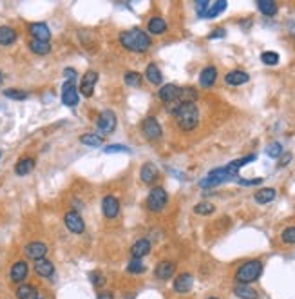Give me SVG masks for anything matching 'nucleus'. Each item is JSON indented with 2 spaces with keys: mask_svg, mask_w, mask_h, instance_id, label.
Returning a JSON list of instances; mask_svg holds the SVG:
<instances>
[{
  "mask_svg": "<svg viewBox=\"0 0 295 299\" xmlns=\"http://www.w3.org/2000/svg\"><path fill=\"white\" fill-rule=\"evenodd\" d=\"M123 82H125L129 87H140L141 85V74L136 73V71H129V73L123 76Z\"/></svg>",
  "mask_w": 295,
  "mask_h": 299,
  "instance_id": "obj_37",
  "label": "nucleus"
},
{
  "mask_svg": "<svg viewBox=\"0 0 295 299\" xmlns=\"http://www.w3.org/2000/svg\"><path fill=\"white\" fill-rule=\"evenodd\" d=\"M256 160H257V154H248V156H243V158H239V160H234V162H230L225 167H218V169H214V171L208 172V176L203 178V180L199 182V187L207 191V189H214V187L221 185V183L237 180L239 169L248 165V163H252V162H256Z\"/></svg>",
  "mask_w": 295,
  "mask_h": 299,
  "instance_id": "obj_1",
  "label": "nucleus"
},
{
  "mask_svg": "<svg viewBox=\"0 0 295 299\" xmlns=\"http://www.w3.org/2000/svg\"><path fill=\"white\" fill-rule=\"evenodd\" d=\"M174 274H176V263H174V261L163 260V261H160V263L156 265L154 276L160 281H169Z\"/></svg>",
  "mask_w": 295,
  "mask_h": 299,
  "instance_id": "obj_14",
  "label": "nucleus"
},
{
  "mask_svg": "<svg viewBox=\"0 0 295 299\" xmlns=\"http://www.w3.org/2000/svg\"><path fill=\"white\" fill-rule=\"evenodd\" d=\"M4 96L9 100H15V102H24V100L29 98V93L25 91H20V89H5Z\"/></svg>",
  "mask_w": 295,
  "mask_h": 299,
  "instance_id": "obj_35",
  "label": "nucleus"
},
{
  "mask_svg": "<svg viewBox=\"0 0 295 299\" xmlns=\"http://www.w3.org/2000/svg\"><path fill=\"white\" fill-rule=\"evenodd\" d=\"M103 151L107 152V154H112V152H131V149L127 147V145H107V147H103Z\"/></svg>",
  "mask_w": 295,
  "mask_h": 299,
  "instance_id": "obj_42",
  "label": "nucleus"
},
{
  "mask_svg": "<svg viewBox=\"0 0 295 299\" xmlns=\"http://www.w3.org/2000/svg\"><path fill=\"white\" fill-rule=\"evenodd\" d=\"M120 44L127 51H132V53H145V51H149L152 42H150V36L143 29L131 27V29L120 33Z\"/></svg>",
  "mask_w": 295,
  "mask_h": 299,
  "instance_id": "obj_2",
  "label": "nucleus"
},
{
  "mask_svg": "<svg viewBox=\"0 0 295 299\" xmlns=\"http://www.w3.org/2000/svg\"><path fill=\"white\" fill-rule=\"evenodd\" d=\"M281 240H283V243H286V245H294L295 243V225L286 227L285 231L281 232Z\"/></svg>",
  "mask_w": 295,
  "mask_h": 299,
  "instance_id": "obj_39",
  "label": "nucleus"
},
{
  "mask_svg": "<svg viewBox=\"0 0 295 299\" xmlns=\"http://www.w3.org/2000/svg\"><path fill=\"white\" fill-rule=\"evenodd\" d=\"M292 162V154L290 152H286L285 156H283V160L279 162V167H285V165H288V163Z\"/></svg>",
  "mask_w": 295,
  "mask_h": 299,
  "instance_id": "obj_47",
  "label": "nucleus"
},
{
  "mask_svg": "<svg viewBox=\"0 0 295 299\" xmlns=\"http://www.w3.org/2000/svg\"><path fill=\"white\" fill-rule=\"evenodd\" d=\"M127 272H129V274H134V276L143 274V272H145V265H143V261L132 258V260L129 261V265H127Z\"/></svg>",
  "mask_w": 295,
  "mask_h": 299,
  "instance_id": "obj_36",
  "label": "nucleus"
},
{
  "mask_svg": "<svg viewBox=\"0 0 295 299\" xmlns=\"http://www.w3.org/2000/svg\"><path fill=\"white\" fill-rule=\"evenodd\" d=\"M36 299H45V298H42V296H38V298H36Z\"/></svg>",
  "mask_w": 295,
  "mask_h": 299,
  "instance_id": "obj_50",
  "label": "nucleus"
},
{
  "mask_svg": "<svg viewBox=\"0 0 295 299\" xmlns=\"http://www.w3.org/2000/svg\"><path fill=\"white\" fill-rule=\"evenodd\" d=\"M172 114H174L179 129H183V131H192V129L198 127L199 109L196 103H179Z\"/></svg>",
  "mask_w": 295,
  "mask_h": 299,
  "instance_id": "obj_3",
  "label": "nucleus"
},
{
  "mask_svg": "<svg viewBox=\"0 0 295 299\" xmlns=\"http://www.w3.org/2000/svg\"><path fill=\"white\" fill-rule=\"evenodd\" d=\"M27 276H29V265L25 263L24 260L16 261L13 263L9 269V281L15 285H22L25 280H27Z\"/></svg>",
  "mask_w": 295,
  "mask_h": 299,
  "instance_id": "obj_10",
  "label": "nucleus"
},
{
  "mask_svg": "<svg viewBox=\"0 0 295 299\" xmlns=\"http://www.w3.org/2000/svg\"><path fill=\"white\" fill-rule=\"evenodd\" d=\"M89 280H91V283L96 287V289H102L103 285H105V276L102 274V272H91L89 274Z\"/></svg>",
  "mask_w": 295,
  "mask_h": 299,
  "instance_id": "obj_41",
  "label": "nucleus"
},
{
  "mask_svg": "<svg viewBox=\"0 0 295 299\" xmlns=\"http://www.w3.org/2000/svg\"><path fill=\"white\" fill-rule=\"evenodd\" d=\"M194 287V276L190 272H183L174 280V292L176 294H189Z\"/></svg>",
  "mask_w": 295,
  "mask_h": 299,
  "instance_id": "obj_17",
  "label": "nucleus"
},
{
  "mask_svg": "<svg viewBox=\"0 0 295 299\" xmlns=\"http://www.w3.org/2000/svg\"><path fill=\"white\" fill-rule=\"evenodd\" d=\"M150 249H152V245H150V240H147V238H141V240L134 241L131 247V256L132 258H136V260H141V258H145L147 254L150 252Z\"/></svg>",
  "mask_w": 295,
  "mask_h": 299,
  "instance_id": "obj_21",
  "label": "nucleus"
},
{
  "mask_svg": "<svg viewBox=\"0 0 295 299\" xmlns=\"http://www.w3.org/2000/svg\"><path fill=\"white\" fill-rule=\"evenodd\" d=\"M234 294L239 299H259V294H257L256 289H252L250 285H239L237 283L234 287Z\"/></svg>",
  "mask_w": 295,
  "mask_h": 299,
  "instance_id": "obj_29",
  "label": "nucleus"
},
{
  "mask_svg": "<svg viewBox=\"0 0 295 299\" xmlns=\"http://www.w3.org/2000/svg\"><path fill=\"white\" fill-rule=\"evenodd\" d=\"M179 93H181V87H178V85H174V83H167V85H161L158 96H160L161 102L169 105V103L178 102Z\"/></svg>",
  "mask_w": 295,
  "mask_h": 299,
  "instance_id": "obj_15",
  "label": "nucleus"
},
{
  "mask_svg": "<svg viewBox=\"0 0 295 299\" xmlns=\"http://www.w3.org/2000/svg\"><path fill=\"white\" fill-rule=\"evenodd\" d=\"M80 143L83 145H87V147H102L103 145V138L96 133H87V134H82L80 136Z\"/></svg>",
  "mask_w": 295,
  "mask_h": 299,
  "instance_id": "obj_32",
  "label": "nucleus"
},
{
  "mask_svg": "<svg viewBox=\"0 0 295 299\" xmlns=\"http://www.w3.org/2000/svg\"><path fill=\"white\" fill-rule=\"evenodd\" d=\"M207 299H219V298H207Z\"/></svg>",
  "mask_w": 295,
  "mask_h": 299,
  "instance_id": "obj_51",
  "label": "nucleus"
},
{
  "mask_svg": "<svg viewBox=\"0 0 295 299\" xmlns=\"http://www.w3.org/2000/svg\"><path fill=\"white\" fill-rule=\"evenodd\" d=\"M34 274L38 276V278H42V280H51L54 276V265L53 261L47 260V258H42V260L34 261Z\"/></svg>",
  "mask_w": 295,
  "mask_h": 299,
  "instance_id": "obj_13",
  "label": "nucleus"
},
{
  "mask_svg": "<svg viewBox=\"0 0 295 299\" xmlns=\"http://www.w3.org/2000/svg\"><path fill=\"white\" fill-rule=\"evenodd\" d=\"M158 176H160V172H158V167L154 165V163H143L140 169V178L141 182L147 183V185H152V183L158 180Z\"/></svg>",
  "mask_w": 295,
  "mask_h": 299,
  "instance_id": "obj_19",
  "label": "nucleus"
},
{
  "mask_svg": "<svg viewBox=\"0 0 295 299\" xmlns=\"http://www.w3.org/2000/svg\"><path fill=\"white\" fill-rule=\"evenodd\" d=\"M266 154L270 158H281V154H283V145H281L279 142L270 143V145L266 147Z\"/></svg>",
  "mask_w": 295,
  "mask_h": 299,
  "instance_id": "obj_40",
  "label": "nucleus"
},
{
  "mask_svg": "<svg viewBox=\"0 0 295 299\" xmlns=\"http://www.w3.org/2000/svg\"><path fill=\"white\" fill-rule=\"evenodd\" d=\"M29 49L31 53L38 54V56H45L51 53V44L49 42H42V40H29Z\"/></svg>",
  "mask_w": 295,
  "mask_h": 299,
  "instance_id": "obj_30",
  "label": "nucleus"
},
{
  "mask_svg": "<svg viewBox=\"0 0 295 299\" xmlns=\"http://www.w3.org/2000/svg\"><path fill=\"white\" fill-rule=\"evenodd\" d=\"M214 211H216V205L210 203V201H201V203H198V205L194 207V212L198 216H210Z\"/></svg>",
  "mask_w": 295,
  "mask_h": 299,
  "instance_id": "obj_34",
  "label": "nucleus"
},
{
  "mask_svg": "<svg viewBox=\"0 0 295 299\" xmlns=\"http://www.w3.org/2000/svg\"><path fill=\"white\" fill-rule=\"evenodd\" d=\"M118 125V118L116 114L112 113V111H102L100 116H98V122H96V131L100 133V136H107V134H112L114 133V129Z\"/></svg>",
  "mask_w": 295,
  "mask_h": 299,
  "instance_id": "obj_6",
  "label": "nucleus"
},
{
  "mask_svg": "<svg viewBox=\"0 0 295 299\" xmlns=\"http://www.w3.org/2000/svg\"><path fill=\"white\" fill-rule=\"evenodd\" d=\"M208 0H199V2H196V9H198V15H203L205 11H207V7H208Z\"/></svg>",
  "mask_w": 295,
  "mask_h": 299,
  "instance_id": "obj_45",
  "label": "nucleus"
},
{
  "mask_svg": "<svg viewBox=\"0 0 295 299\" xmlns=\"http://www.w3.org/2000/svg\"><path fill=\"white\" fill-rule=\"evenodd\" d=\"M63 223H65V227H67V231L73 232V234H83V232H85V221H83V218L80 216V212L78 211L65 212Z\"/></svg>",
  "mask_w": 295,
  "mask_h": 299,
  "instance_id": "obj_8",
  "label": "nucleus"
},
{
  "mask_svg": "<svg viewBox=\"0 0 295 299\" xmlns=\"http://www.w3.org/2000/svg\"><path fill=\"white\" fill-rule=\"evenodd\" d=\"M225 34H227V31H225V29H216L214 33L208 34V38H223Z\"/></svg>",
  "mask_w": 295,
  "mask_h": 299,
  "instance_id": "obj_46",
  "label": "nucleus"
},
{
  "mask_svg": "<svg viewBox=\"0 0 295 299\" xmlns=\"http://www.w3.org/2000/svg\"><path fill=\"white\" fill-rule=\"evenodd\" d=\"M167 203H169V194L163 187H152L147 196V209L150 212H160L163 211Z\"/></svg>",
  "mask_w": 295,
  "mask_h": 299,
  "instance_id": "obj_5",
  "label": "nucleus"
},
{
  "mask_svg": "<svg viewBox=\"0 0 295 299\" xmlns=\"http://www.w3.org/2000/svg\"><path fill=\"white\" fill-rule=\"evenodd\" d=\"M216 80H218V69L214 67V65L205 67L203 71H201V74H199V85L205 89L212 87L214 83H216Z\"/></svg>",
  "mask_w": 295,
  "mask_h": 299,
  "instance_id": "obj_22",
  "label": "nucleus"
},
{
  "mask_svg": "<svg viewBox=\"0 0 295 299\" xmlns=\"http://www.w3.org/2000/svg\"><path fill=\"white\" fill-rule=\"evenodd\" d=\"M263 274V263L259 260H250L236 270V281L239 285H250L257 281Z\"/></svg>",
  "mask_w": 295,
  "mask_h": 299,
  "instance_id": "obj_4",
  "label": "nucleus"
},
{
  "mask_svg": "<svg viewBox=\"0 0 295 299\" xmlns=\"http://www.w3.org/2000/svg\"><path fill=\"white\" fill-rule=\"evenodd\" d=\"M141 133H143V136H145L149 142H158V140L163 136V129H161L160 122H158L154 116H147L145 120L141 122Z\"/></svg>",
  "mask_w": 295,
  "mask_h": 299,
  "instance_id": "obj_7",
  "label": "nucleus"
},
{
  "mask_svg": "<svg viewBox=\"0 0 295 299\" xmlns=\"http://www.w3.org/2000/svg\"><path fill=\"white\" fill-rule=\"evenodd\" d=\"M276 196H277L276 189L265 187V189H259V191L254 194V200H256V203H259V205H266V203H270V201L276 200Z\"/></svg>",
  "mask_w": 295,
  "mask_h": 299,
  "instance_id": "obj_25",
  "label": "nucleus"
},
{
  "mask_svg": "<svg viewBox=\"0 0 295 299\" xmlns=\"http://www.w3.org/2000/svg\"><path fill=\"white\" fill-rule=\"evenodd\" d=\"M102 212H103V216H105L107 220H114V218L120 214V201H118V198L111 196V194L103 198Z\"/></svg>",
  "mask_w": 295,
  "mask_h": 299,
  "instance_id": "obj_16",
  "label": "nucleus"
},
{
  "mask_svg": "<svg viewBox=\"0 0 295 299\" xmlns=\"http://www.w3.org/2000/svg\"><path fill=\"white\" fill-rule=\"evenodd\" d=\"M261 62L266 65H277L279 64V54L276 51H265V53H261Z\"/></svg>",
  "mask_w": 295,
  "mask_h": 299,
  "instance_id": "obj_38",
  "label": "nucleus"
},
{
  "mask_svg": "<svg viewBox=\"0 0 295 299\" xmlns=\"http://www.w3.org/2000/svg\"><path fill=\"white\" fill-rule=\"evenodd\" d=\"M257 9L261 11L265 16H276L277 4L272 2V0H259V2H257Z\"/></svg>",
  "mask_w": 295,
  "mask_h": 299,
  "instance_id": "obj_33",
  "label": "nucleus"
},
{
  "mask_svg": "<svg viewBox=\"0 0 295 299\" xmlns=\"http://www.w3.org/2000/svg\"><path fill=\"white\" fill-rule=\"evenodd\" d=\"M15 296H16V299H36L38 298V290H36L34 285L22 283V285H18Z\"/></svg>",
  "mask_w": 295,
  "mask_h": 299,
  "instance_id": "obj_27",
  "label": "nucleus"
},
{
  "mask_svg": "<svg viewBox=\"0 0 295 299\" xmlns=\"http://www.w3.org/2000/svg\"><path fill=\"white\" fill-rule=\"evenodd\" d=\"M228 7V2H225V0H218V2H210L207 7V11H205L203 15H199L201 18H216L218 15H221L223 11Z\"/></svg>",
  "mask_w": 295,
  "mask_h": 299,
  "instance_id": "obj_24",
  "label": "nucleus"
},
{
  "mask_svg": "<svg viewBox=\"0 0 295 299\" xmlns=\"http://www.w3.org/2000/svg\"><path fill=\"white\" fill-rule=\"evenodd\" d=\"M98 78H100L98 71H92V69H89L87 73L82 76V80H80V93H82L85 98H91L92 94H94Z\"/></svg>",
  "mask_w": 295,
  "mask_h": 299,
  "instance_id": "obj_9",
  "label": "nucleus"
},
{
  "mask_svg": "<svg viewBox=\"0 0 295 299\" xmlns=\"http://www.w3.org/2000/svg\"><path fill=\"white\" fill-rule=\"evenodd\" d=\"M16 38H18V33H16L13 27H9V25H0V45H2V47L15 44Z\"/></svg>",
  "mask_w": 295,
  "mask_h": 299,
  "instance_id": "obj_26",
  "label": "nucleus"
},
{
  "mask_svg": "<svg viewBox=\"0 0 295 299\" xmlns=\"http://www.w3.org/2000/svg\"><path fill=\"white\" fill-rule=\"evenodd\" d=\"M4 83V74H2V71H0V85Z\"/></svg>",
  "mask_w": 295,
  "mask_h": 299,
  "instance_id": "obj_49",
  "label": "nucleus"
},
{
  "mask_svg": "<svg viewBox=\"0 0 295 299\" xmlns=\"http://www.w3.org/2000/svg\"><path fill=\"white\" fill-rule=\"evenodd\" d=\"M47 250L49 249L44 241H29L24 249V254H25V258H29V260L38 261L47 256Z\"/></svg>",
  "mask_w": 295,
  "mask_h": 299,
  "instance_id": "obj_12",
  "label": "nucleus"
},
{
  "mask_svg": "<svg viewBox=\"0 0 295 299\" xmlns=\"http://www.w3.org/2000/svg\"><path fill=\"white\" fill-rule=\"evenodd\" d=\"M98 299H114V298H112L111 292H102V294H98Z\"/></svg>",
  "mask_w": 295,
  "mask_h": 299,
  "instance_id": "obj_48",
  "label": "nucleus"
},
{
  "mask_svg": "<svg viewBox=\"0 0 295 299\" xmlns=\"http://www.w3.org/2000/svg\"><path fill=\"white\" fill-rule=\"evenodd\" d=\"M145 76L152 85H160L163 82V74H161L160 67L156 64H149L147 65V71H145Z\"/></svg>",
  "mask_w": 295,
  "mask_h": 299,
  "instance_id": "obj_31",
  "label": "nucleus"
},
{
  "mask_svg": "<svg viewBox=\"0 0 295 299\" xmlns=\"http://www.w3.org/2000/svg\"><path fill=\"white\" fill-rule=\"evenodd\" d=\"M34 165H36L34 158H31V156L22 158V160H18L15 165V174L16 176H27L29 172H33Z\"/></svg>",
  "mask_w": 295,
  "mask_h": 299,
  "instance_id": "obj_23",
  "label": "nucleus"
},
{
  "mask_svg": "<svg viewBox=\"0 0 295 299\" xmlns=\"http://www.w3.org/2000/svg\"><path fill=\"white\" fill-rule=\"evenodd\" d=\"M76 71H74L73 67H67L63 69V78H65V82H76Z\"/></svg>",
  "mask_w": 295,
  "mask_h": 299,
  "instance_id": "obj_43",
  "label": "nucleus"
},
{
  "mask_svg": "<svg viewBox=\"0 0 295 299\" xmlns=\"http://www.w3.org/2000/svg\"><path fill=\"white\" fill-rule=\"evenodd\" d=\"M0 156H2V151H0Z\"/></svg>",
  "mask_w": 295,
  "mask_h": 299,
  "instance_id": "obj_52",
  "label": "nucleus"
},
{
  "mask_svg": "<svg viewBox=\"0 0 295 299\" xmlns=\"http://www.w3.org/2000/svg\"><path fill=\"white\" fill-rule=\"evenodd\" d=\"M167 22H165L161 16H152V18L147 22V31H149L150 34H163L165 31H167Z\"/></svg>",
  "mask_w": 295,
  "mask_h": 299,
  "instance_id": "obj_28",
  "label": "nucleus"
},
{
  "mask_svg": "<svg viewBox=\"0 0 295 299\" xmlns=\"http://www.w3.org/2000/svg\"><path fill=\"white\" fill-rule=\"evenodd\" d=\"M237 183H239V185H245V187H250V185H261L263 180H261V178H256V180H243V178H237Z\"/></svg>",
  "mask_w": 295,
  "mask_h": 299,
  "instance_id": "obj_44",
  "label": "nucleus"
},
{
  "mask_svg": "<svg viewBox=\"0 0 295 299\" xmlns=\"http://www.w3.org/2000/svg\"><path fill=\"white\" fill-rule=\"evenodd\" d=\"M248 80H250L248 73H245L241 69H234V71H230V73L225 76V83L230 85V87H239L243 83H247Z\"/></svg>",
  "mask_w": 295,
  "mask_h": 299,
  "instance_id": "obj_20",
  "label": "nucleus"
},
{
  "mask_svg": "<svg viewBox=\"0 0 295 299\" xmlns=\"http://www.w3.org/2000/svg\"><path fill=\"white\" fill-rule=\"evenodd\" d=\"M29 33L33 36V40H42V42H49L51 38V29L45 22H34L29 25Z\"/></svg>",
  "mask_w": 295,
  "mask_h": 299,
  "instance_id": "obj_18",
  "label": "nucleus"
},
{
  "mask_svg": "<svg viewBox=\"0 0 295 299\" xmlns=\"http://www.w3.org/2000/svg\"><path fill=\"white\" fill-rule=\"evenodd\" d=\"M80 102V93L74 82H63L62 85V103L67 107H74Z\"/></svg>",
  "mask_w": 295,
  "mask_h": 299,
  "instance_id": "obj_11",
  "label": "nucleus"
}]
</instances>
